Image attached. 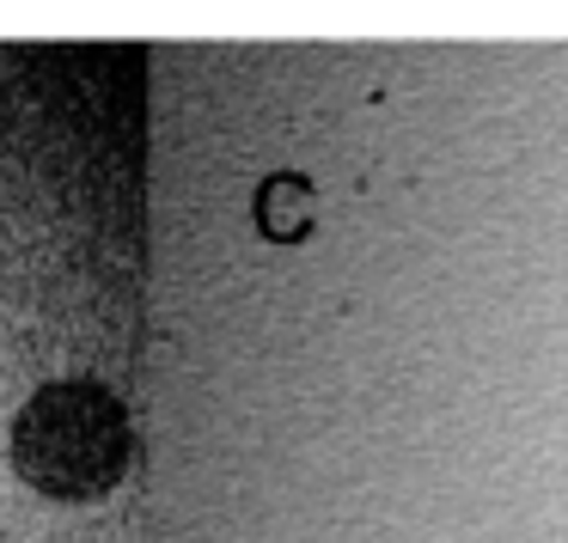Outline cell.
<instances>
[{
    "mask_svg": "<svg viewBox=\"0 0 568 543\" xmlns=\"http://www.w3.org/2000/svg\"><path fill=\"white\" fill-rule=\"evenodd\" d=\"M129 464V416L99 385H43L13 416V470L50 501H92Z\"/></svg>",
    "mask_w": 568,
    "mask_h": 543,
    "instance_id": "cell-1",
    "label": "cell"
}]
</instances>
